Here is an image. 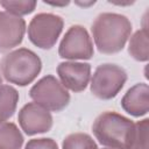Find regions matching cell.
Here are the masks:
<instances>
[{"label": "cell", "mask_w": 149, "mask_h": 149, "mask_svg": "<svg viewBox=\"0 0 149 149\" xmlns=\"http://www.w3.org/2000/svg\"><path fill=\"white\" fill-rule=\"evenodd\" d=\"M95 47L102 54H115L123 49L130 33L132 23L127 16L118 13H101L92 23Z\"/></svg>", "instance_id": "1"}, {"label": "cell", "mask_w": 149, "mask_h": 149, "mask_svg": "<svg viewBox=\"0 0 149 149\" xmlns=\"http://www.w3.org/2000/svg\"><path fill=\"white\" fill-rule=\"evenodd\" d=\"M77 5H79V6H83V7H88V6H91V5H93L94 3V1H90V2H76Z\"/></svg>", "instance_id": "20"}, {"label": "cell", "mask_w": 149, "mask_h": 149, "mask_svg": "<svg viewBox=\"0 0 149 149\" xmlns=\"http://www.w3.org/2000/svg\"><path fill=\"white\" fill-rule=\"evenodd\" d=\"M63 149H98L94 140L85 133H72L63 141Z\"/></svg>", "instance_id": "16"}, {"label": "cell", "mask_w": 149, "mask_h": 149, "mask_svg": "<svg viewBox=\"0 0 149 149\" xmlns=\"http://www.w3.org/2000/svg\"><path fill=\"white\" fill-rule=\"evenodd\" d=\"M0 6H2L6 12L16 16H21L31 13L36 7V1H1Z\"/></svg>", "instance_id": "17"}, {"label": "cell", "mask_w": 149, "mask_h": 149, "mask_svg": "<svg viewBox=\"0 0 149 149\" xmlns=\"http://www.w3.org/2000/svg\"><path fill=\"white\" fill-rule=\"evenodd\" d=\"M0 85H2V76H1V73H0Z\"/></svg>", "instance_id": "21"}, {"label": "cell", "mask_w": 149, "mask_h": 149, "mask_svg": "<svg viewBox=\"0 0 149 149\" xmlns=\"http://www.w3.org/2000/svg\"><path fill=\"white\" fill-rule=\"evenodd\" d=\"M26 31V22L21 16L6 10L0 12V52L19 45Z\"/></svg>", "instance_id": "10"}, {"label": "cell", "mask_w": 149, "mask_h": 149, "mask_svg": "<svg viewBox=\"0 0 149 149\" xmlns=\"http://www.w3.org/2000/svg\"><path fill=\"white\" fill-rule=\"evenodd\" d=\"M63 29L61 16L51 13H41L35 15L28 26V37L36 47L50 49L56 43Z\"/></svg>", "instance_id": "6"}, {"label": "cell", "mask_w": 149, "mask_h": 149, "mask_svg": "<svg viewBox=\"0 0 149 149\" xmlns=\"http://www.w3.org/2000/svg\"><path fill=\"white\" fill-rule=\"evenodd\" d=\"M105 149H108V148H105Z\"/></svg>", "instance_id": "22"}, {"label": "cell", "mask_w": 149, "mask_h": 149, "mask_svg": "<svg viewBox=\"0 0 149 149\" xmlns=\"http://www.w3.org/2000/svg\"><path fill=\"white\" fill-rule=\"evenodd\" d=\"M134 122L115 112L101 113L92 125L95 139L108 149H126Z\"/></svg>", "instance_id": "3"}, {"label": "cell", "mask_w": 149, "mask_h": 149, "mask_svg": "<svg viewBox=\"0 0 149 149\" xmlns=\"http://www.w3.org/2000/svg\"><path fill=\"white\" fill-rule=\"evenodd\" d=\"M19 123L27 135H35L51 128L52 116L48 109L33 101L24 105L19 112Z\"/></svg>", "instance_id": "8"}, {"label": "cell", "mask_w": 149, "mask_h": 149, "mask_svg": "<svg viewBox=\"0 0 149 149\" xmlns=\"http://www.w3.org/2000/svg\"><path fill=\"white\" fill-rule=\"evenodd\" d=\"M149 88L146 83H139L130 87L121 100L122 108L133 116H142L149 108Z\"/></svg>", "instance_id": "11"}, {"label": "cell", "mask_w": 149, "mask_h": 149, "mask_svg": "<svg viewBox=\"0 0 149 149\" xmlns=\"http://www.w3.org/2000/svg\"><path fill=\"white\" fill-rule=\"evenodd\" d=\"M148 48V29L147 27H143L130 37L128 44V52L134 59L146 62L149 57Z\"/></svg>", "instance_id": "13"}, {"label": "cell", "mask_w": 149, "mask_h": 149, "mask_svg": "<svg viewBox=\"0 0 149 149\" xmlns=\"http://www.w3.org/2000/svg\"><path fill=\"white\" fill-rule=\"evenodd\" d=\"M23 136L19 128L12 122L0 125V149H21Z\"/></svg>", "instance_id": "14"}, {"label": "cell", "mask_w": 149, "mask_h": 149, "mask_svg": "<svg viewBox=\"0 0 149 149\" xmlns=\"http://www.w3.org/2000/svg\"><path fill=\"white\" fill-rule=\"evenodd\" d=\"M45 3L51 5V6H65V5H68L69 2H68V1H65V2H48V1H45Z\"/></svg>", "instance_id": "19"}, {"label": "cell", "mask_w": 149, "mask_h": 149, "mask_svg": "<svg viewBox=\"0 0 149 149\" xmlns=\"http://www.w3.org/2000/svg\"><path fill=\"white\" fill-rule=\"evenodd\" d=\"M148 128H149L148 119H143V120L134 123L133 129L128 137L126 149H149Z\"/></svg>", "instance_id": "15"}, {"label": "cell", "mask_w": 149, "mask_h": 149, "mask_svg": "<svg viewBox=\"0 0 149 149\" xmlns=\"http://www.w3.org/2000/svg\"><path fill=\"white\" fill-rule=\"evenodd\" d=\"M29 93L35 104L52 112L64 109L70 101L68 90L54 76H45L40 79Z\"/></svg>", "instance_id": "4"}, {"label": "cell", "mask_w": 149, "mask_h": 149, "mask_svg": "<svg viewBox=\"0 0 149 149\" xmlns=\"http://www.w3.org/2000/svg\"><path fill=\"white\" fill-rule=\"evenodd\" d=\"M0 69L7 81L26 86L37 77L42 69V62L34 51L20 48L8 52L2 58Z\"/></svg>", "instance_id": "2"}, {"label": "cell", "mask_w": 149, "mask_h": 149, "mask_svg": "<svg viewBox=\"0 0 149 149\" xmlns=\"http://www.w3.org/2000/svg\"><path fill=\"white\" fill-rule=\"evenodd\" d=\"M17 101L19 93L13 86L0 85V125L14 114Z\"/></svg>", "instance_id": "12"}, {"label": "cell", "mask_w": 149, "mask_h": 149, "mask_svg": "<svg viewBox=\"0 0 149 149\" xmlns=\"http://www.w3.org/2000/svg\"><path fill=\"white\" fill-rule=\"evenodd\" d=\"M57 73L58 80L66 90L80 92L86 88L91 79V66L76 61L63 62L57 66Z\"/></svg>", "instance_id": "9"}, {"label": "cell", "mask_w": 149, "mask_h": 149, "mask_svg": "<svg viewBox=\"0 0 149 149\" xmlns=\"http://www.w3.org/2000/svg\"><path fill=\"white\" fill-rule=\"evenodd\" d=\"M58 54L70 61L90 59L93 56V43L87 30L78 24L70 27L59 44Z\"/></svg>", "instance_id": "7"}, {"label": "cell", "mask_w": 149, "mask_h": 149, "mask_svg": "<svg viewBox=\"0 0 149 149\" xmlns=\"http://www.w3.org/2000/svg\"><path fill=\"white\" fill-rule=\"evenodd\" d=\"M127 80L126 71L116 64L99 65L91 78V92L99 99H112L123 87Z\"/></svg>", "instance_id": "5"}, {"label": "cell", "mask_w": 149, "mask_h": 149, "mask_svg": "<svg viewBox=\"0 0 149 149\" xmlns=\"http://www.w3.org/2000/svg\"><path fill=\"white\" fill-rule=\"evenodd\" d=\"M24 149H58V146L52 139H33Z\"/></svg>", "instance_id": "18"}]
</instances>
